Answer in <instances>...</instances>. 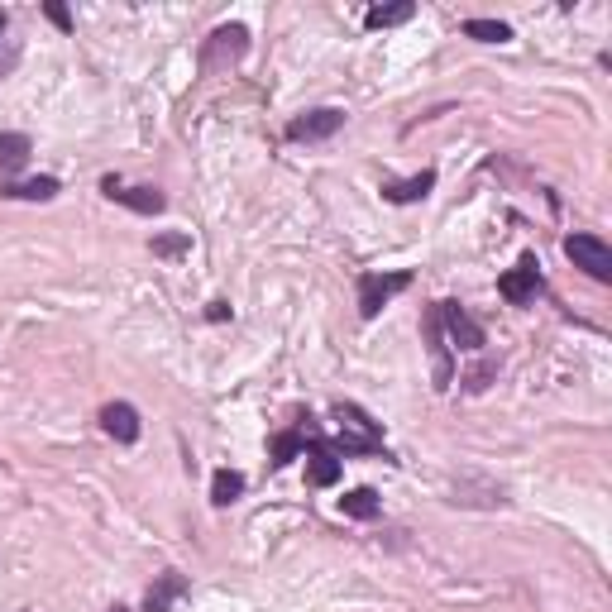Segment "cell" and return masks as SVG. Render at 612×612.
Wrapping results in <instances>:
<instances>
[{
    "instance_id": "cell-4",
    "label": "cell",
    "mask_w": 612,
    "mask_h": 612,
    "mask_svg": "<svg viewBox=\"0 0 612 612\" xmlns=\"http://www.w3.org/2000/svg\"><path fill=\"white\" fill-rule=\"evenodd\" d=\"M345 130V110L340 106H316L302 110L297 120H287V139L292 144H321V139H335Z\"/></svg>"
},
{
    "instance_id": "cell-1",
    "label": "cell",
    "mask_w": 612,
    "mask_h": 612,
    "mask_svg": "<svg viewBox=\"0 0 612 612\" xmlns=\"http://www.w3.org/2000/svg\"><path fill=\"white\" fill-rule=\"evenodd\" d=\"M249 53V29L244 24H220L211 29L197 48V67L201 72H225V67H235Z\"/></svg>"
},
{
    "instance_id": "cell-3",
    "label": "cell",
    "mask_w": 612,
    "mask_h": 612,
    "mask_svg": "<svg viewBox=\"0 0 612 612\" xmlns=\"http://www.w3.org/2000/svg\"><path fill=\"white\" fill-rule=\"evenodd\" d=\"M412 287V268H397V273H359V316L373 321L383 306L393 302L397 292Z\"/></svg>"
},
{
    "instance_id": "cell-13",
    "label": "cell",
    "mask_w": 612,
    "mask_h": 612,
    "mask_svg": "<svg viewBox=\"0 0 612 612\" xmlns=\"http://www.w3.org/2000/svg\"><path fill=\"white\" fill-rule=\"evenodd\" d=\"M58 192H63L58 177H29V182H5V187H0L5 201H53Z\"/></svg>"
},
{
    "instance_id": "cell-21",
    "label": "cell",
    "mask_w": 612,
    "mask_h": 612,
    "mask_svg": "<svg viewBox=\"0 0 612 612\" xmlns=\"http://www.w3.org/2000/svg\"><path fill=\"white\" fill-rule=\"evenodd\" d=\"M44 15H48L53 24H58L63 34H72V15H67V5H63V0H48V5H44Z\"/></svg>"
},
{
    "instance_id": "cell-17",
    "label": "cell",
    "mask_w": 612,
    "mask_h": 612,
    "mask_svg": "<svg viewBox=\"0 0 612 612\" xmlns=\"http://www.w3.org/2000/svg\"><path fill=\"white\" fill-rule=\"evenodd\" d=\"M340 512L354 517V522H373V517H378V493H373V488H350V493L340 498Z\"/></svg>"
},
{
    "instance_id": "cell-10",
    "label": "cell",
    "mask_w": 612,
    "mask_h": 612,
    "mask_svg": "<svg viewBox=\"0 0 612 612\" xmlns=\"http://www.w3.org/2000/svg\"><path fill=\"white\" fill-rule=\"evenodd\" d=\"M101 431H106L110 440H120V445H134L139 440V412H134L130 402H106L101 407Z\"/></svg>"
},
{
    "instance_id": "cell-19",
    "label": "cell",
    "mask_w": 612,
    "mask_h": 612,
    "mask_svg": "<svg viewBox=\"0 0 612 612\" xmlns=\"http://www.w3.org/2000/svg\"><path fill=\"white\" fill-rule=\"evenodd\" d=\"M464 34L479 39V44H507L512 39V24L503 20H464Z\"/></svg>"
},
{
    "instance_id": "cell-7",
    "label": "cell",
    "mask_w": 612,
    "mask_h": 612,
    "mask_svg": "<svg viewBox=\"0 0 612 612\" xmlns=\"http://www.w3.org/2000/svg\"><path fill=\"white\" fill-rule=\"evenodd\" d=\"M565 259L574 263V268H584L593 283H612V249L598 240V235H569Z\"/></svg>"
},
{
    "instance_id": "cell-22",
    "label": "cell",
    "mask_w": 612,
    "mask_h": 612,
    "mask_svg": "<svg viewBox=\"0 0 612 612\" xmlns=\"http://www.w3.org/2000/svg\"><path fill=\"white\" fill-rule=\"evenodd\" d=\"M15 63H20V44L10 39V44L0 48V77H10V72H15Z\"/></svg>"
},
{
    "instance_id": "cell-18",
    "label": "cell",
    "mask_w": 612,
    "mask_h": 612,
    "mask_svg": "<svg viewBox=\"0 0 612 612\" xmlns=\"http://www.w3.org/2000/svg\"><path fill=\"white\" fill-rule=\"evenodd\" d=\"M302 445H306V416H302V426H292V431H278V436H273V469H283Z\"/></svg>"
},
{
    "instance_id": "cell-14",
    "label": "cell",
    "mask_w": 612,
    "mask_h": 612,
    "mask_svg": "<svg viewBox=\"0 0 612 612\" xmlns=\"http://www.w3.org/2000/svg\"><path fill=\"white\" fill-rule=\"evenodd\" d=\"M34 153V139L29 134H15V130H0V173H20Z\"/></svg>"
},
{
    "instance_id": "cell-8",
    "label": "cell",
    "mask_w": 612,
    "mask_h": 612,
    "mask_svg": "<svg viewBox=\"0 0 612 612\" xmlns=\"http://www.w3.org/2000/svg\"><path fill=\"white\" fill-rule=\"evenodd\" d=\"M101 192H106L110 201H120V206H130L134 216H158L168 201H163V192L158 187H125L120 177L110 173V177H101Z\"/></svg>"
},
{
    "instance_id": "cell-6",
    "label": "cell",
    "mask_w": 612,
    "mask_h": 612,
    "mask_svg": "<svg viewBox=\"0 0 612 612\" xmlns=\"http://www.w3.org/2000/svg\"><path fill=\"white\" fill-rule=\"evenodd\" d=\"M436 316H440V330H445V345H455V350H469V354L488 345L483 326L459 302H436Z\"/></svg>"
},
{
    "instance_id": "cell-26",
    "label": "cell",
    "mask_w": 612,
    "mask_h": 612,
    "mask_svg": "<svg viewBox=\"0 0 612 612\" xmlns=\"http://www.w3.org/2000/svg\"><path fill=\"white\" fill-rule=\"evenodd\" d=\"M110 612H130V608H120V603H115V608H110Z\"/></svg>"
},
{
    "instance_id": "cell-23",
    "label": "cell",
    "mask_w": 612,
    "mask_h": 612,
    "mask_svg": "<svg viewBox=\"0 0 612 612\" xmlns=\"http://www.w3.org/2000/svg\"><path fill=\"white\" fill-rule=\"evenodd\" d=\"M488 378H493V364H483V369L469 373V378H464V388H469V393H483V388H488Z\"/></svg>"
},
{
    "instance_id": "cell-25",
    "label": "cell",
    "mask_w": 612,
    "mask_h": 612,
    "mask_svg": "<svg viewBox=\"0 0 612 612\" xmlns=\"http://www.w3.org/2000/svg\"><path fill=\"white\" fill-rule=\"evenodd\" d=\"M5 29H10V15H5V10H0V39H5Z\"/></svg>"
},
{
    "instance_id": "cell-20",
    "label": "cell",
    "mask_w": 612,
    "mask_h": 612,
    "mask_svg": "<svg viewBox=\"0 0 612 612\" xmlns=\"http://www.w3.org/2000/svg\"><path fill=\"white\" fill-rule=\"evenodd\" d=\"M187 249H192L187 235H158V240H153V254H158V259H177V254H187Z\"/></svg>"
},
{
    "instance_id": "cell-15",
    "label": "cell",
    "mask_w": 612,
    "mask_h": 612,
    "mask_svg": "<svg viewBox=\"0 0 612 612\" xmlns=\"http://www.w3.org/2000/svg\"><path fill=\"white\" fill-rule=\"evenodd\" d=\"M244 488H249V479H244L240 469H216V474H211V503H216V507L240 503Z\"/></svg>"
},
{
    "instance_id": "cell-11",
    "label": "cell",
    "mask_w": 612,
    "mask_h": 612,
    "mask_svg": "<svg viewBox=\"0 0 612 612\" xmlns=\"http://www.w3.org/2000/svg\"><path fill=\"white\" fill-rule=\"evenodd\" d=\"M187 589H192V584H187V574H177V569H163V574H158V579L149 584V593H144V612H173V603Z\"/></svg>"
},
{
    "instance_id": "cell-12",
    "label": "cell",
    "mask_w": 612,
    "mask_h": 612,
    "mask_svg": "<svg viewBox=\"0 0 612 612\" xmlns=\"http://www.w3.org/2000/svg\"><path fill=\"white\" fill-rule=\"evenodd\" d=\"M431 187H436V168H421V173L407 177V182H383V201H393V206H412V201L431 197Z\"/></svg>"
},
{
    "instance_id": "cell-9",
    "label": "cell",
    "mask_w": 612,
    "mask_h": 612,
    "mask_svg": "<svg viewBox=\"0 0 612 612\" xmlns=\"http://www.w3.org/2000/svg\"><path fill=\"white\" fill-rule=\"evenodd\" d=\"M426 350H431V364H436V388H450L455 383V364H450V345H445V330H440L436 302L426 306Z\"/></svg>"
},
{
    "instance_id": "cell-2",
    "label": "cell",
    "mask_w": 612,
    "mask_h": 612,
    "mask_svg": "<svg viewBox=\"0 0 612 612\" xmlns=\"http://www.w3.org/2000/svg\"><path fill=\"white\" fill-rule=\"evenodd\" d=\"M302 450H306V483H311V488H335L345 459L330 450V436H321V431L311 426V416H306V445Z\"/></svg>"
},
{
    "instance_id": "cell-5",
    "label": "cell",
    "mask_w": 612,
    "mask_h": 612,
    "mask_svg": "<svg viewBox=\"0 0 612 612\" xmlns=\"http://www.w3.org/2000/svg\"><path fill=\"white\" fill-rule=\"evenodd\" d=\"M498 292H503V302H512V306H531L541 292H546L541 259H536V254H522V259H517V268L498 278Z\"/></svg>"
},
{
    "instance_id": "cell-24",
    "label": "cell",
    "mask_w": 612,
    "mask_h": 612,
    "mask_svg": "<svg viewBox=\"0 0 612 612\" xmlns=\"http://www.w3.org/2000/svg\"><path fill=\"white\" fill-rule=\"evenodd\" d=\"M206 321H230V302H211L206 306Z\"/></svg>"
},
{
    "instance_id": "cell-16",
    "label": "cell",
    "mask_w": 612,
    "mask_h": 612,
    "mask_svg": "<svg viewBox=\"0 0 612 612\" xmlns=\"http://www.w3.org/2000/svg\"><path fill=\"white\" fill-rule=\"evenodd\" d=\"M416 15L412 0H397V5H369L364 10V29H393V24H407Z\"/></svg>"
}]
</instances>
